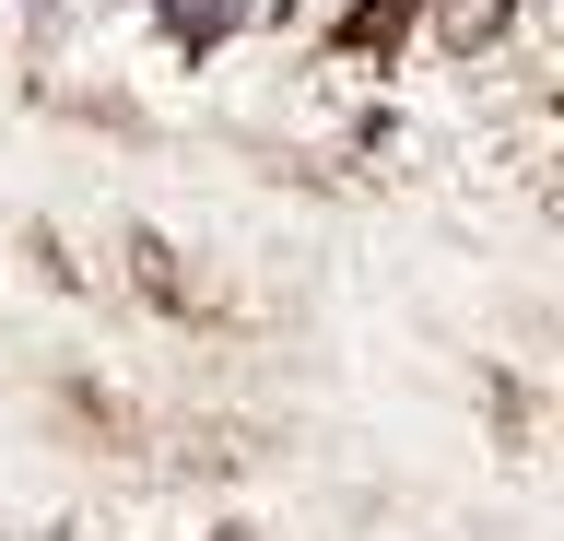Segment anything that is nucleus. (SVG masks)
Returning a JSON list of instances; mask_svg holds the SVG:
<instances>
[{
    "label": "nucleus",
    "mask_w": 564,
    "mask_h": 541,
    "mask_svg": "<svg viewBox=\"0 0 564 541\" xmlns=\"http://www.w3.org/2000/svg\"><path fill=\"white\" fill-rule=\"evenodd\" d=\"M153 24H165V47H188V59H212V47L236 36V0H153Z\"/></svg>",
    "instance_id": "7ed1b4c3"
},
{
    "label": "nucleus",
    "mask_w": 564,
    "mask_h": 541,
    "mask_svg": "<svg viewBox=\"0 0 564 541\" xmlns=\"http://www.w3.org/2000/svg\"><path fill=\"white\" fill-rule=\"evenodd\" d=\"M118 259H130V294L153 306V318H212V306H200V283H188V259H176L153 224H130V236H118Z\"/></svg>",
    "instance_id": "f257e3e1"
},
{
    "label": "nucleus",
    "mask_w": 564,
    "mask_h": 541,
    "mask_svg": "<svg viewBox=\"0 0 564 541\" xmlns=\"http://www.w3.org/2000/svg\"><path fill=\"white\" fill-rule=\"evenodd\" d=\"M506 24H518V0H423V36H435V47H458V59L506 47Z\"/></svg>",
    "instance_id": "f03ea898"
}]
</instances>
